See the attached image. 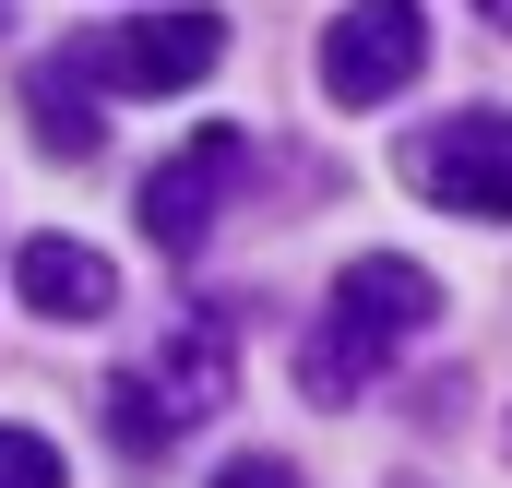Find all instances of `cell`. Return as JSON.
Masks as SVG:
<instances>
[{"instance_id":"3957f363","label":"cell","mask_w":512,"mask_h":488,"mask_svg":"<svg viewBox=\"0 0 512 488\" xmlns=\"http://www.w3.org/2000/svg\"><path fill=\"white\" fill-rule=\"evenodd\" d=\"M429 72V12L417 0H346L322 24V96L334 108H382Z\"/></svg>"},{"instance_id":"30bf717a","label":"cell","mask_w":512,"mask_h":488,"mask_svg":"<svg viewBox=\"0 0 512 488\" xmlns=\"http://www.w3.org/2000/svg\"><path fill=\"white\" fill-rule=\"evenodd\" d=\"M0 488H60V453L36 429H0Z\"/></svg>"},{"instance_id":"8fae6325","label":"cell","mask_w":512,"mask_h":488,"mask_svg":"<svg viewBox=\"0 0 512 488\" xmlns=\"http://www.w3.org/2000/svg\"><path fill=\"white\" fill-rule=\"evenodd\" d=\"M215 488H298V465H274V453H239V465H215Z\"/></svg>"},{"instance_id":"7a4b0ae2","label":"cell","mask_w":512,"mask_h":488,"mask_svg":"<svg viewBox=\"0 0 512 488\" xmlns=\"http://www.w3.org/2000/svg\"><path fill=\"white\" fill-rule=\"evenodd\" d=\"M405 191L465 215V227H512V108H453L405 143Z\"/></svg>"},{"instance_id":"4fadbf2b","label":"cell","mask_w":512,"mask_h":488,"mask_svg":"<svg viewBox=\"0 0 512 488\" xmlns=\"http://www.w3.org/2000/svg\"><path fill=\"white\" fill-rule=\"evenodd\" d=\"M0 24H12V0H0Z\"/></svg>"},{"instance_id":"277c9868","label":"cell","mask_w":512,"mask_h":488,"mask_svg":"<svg viewBox=\"0 0 512 488\" xmlns=\"http://www.w3.org/2000/svg\"><path fill=\"white\" fill-rule=\"evenodd\" d=\"M239 167H251V143H239V131H191L179 155H155V179H143V239L191 262V250L215 239V215H227Z\"/></svg>"},{"instance_id":"ba28073f","label":"cell","mask_w":512,"mask_h":488,"mask_svg":"<svg viewBox=\"0 0 512 488\" xmlns=\"http://www.w3.org/2000/svg\"><path fill=\"white\" fill-rule=\"evenodd\" d=\"M227 381H239V346H227V322H167V346H155V393L179 405V417H215L227 405Z\"/></svg>"},{"instance_id":"5b68a950","label":"cell","mask_w":512,"mask_h":488,"mask_svg":"<svg viewBox=\"0 0 512 488\" xmlns=\"http://www.w3.org/2000/svg\"><path fill=\"white\" fill-rule=\"evenodd\" d=\"M84 60H96V84H120V96H179V84H203V72L227 60V24H215V12H131L108 48L84 36Z\"/></svg>"},{"instance_id":"7c38bea8","label":"cell","mask_w":512,"mask_h":488,"mask_svg":"<svg viewBox=\"0 0 512 488\" xmlns=\"http://www.w3.org/2000/svg\"><path fill=\"white\" fill-rule=\"evenodd\" d=\"M477 12H489V24H512V0H477Z\"/></svg>"},{"instance_id":"9c48e42d","label":"cell","mask_w":512,"mask_h":488,"mask_svg":"<svg viewBox=\"0 0 512 488\" xmlns=\"http://www.w3.org/2000/svg\"><path fill=\"white\" fill-rule=\"evenodd\" d=\"M108 429H120V453H167L191 417L155 393V369H120V381H108Z\"/></svg>"},{"instance_id":"6da1fadb","label":"cell","mask_w":512,"mask_h":488,"mask_svg":"<svg viewBox=\"0 0 512 488\" xmlns=\"http://www.w3.org/2000/svg\"><path fill=\"white\" fill-rule=\"evenodd\" d=\"M429 322H441V274H429V262H405V250L346 262L334 298H322V322L298 334V393H310V405H358Z\"/></svg>"},{"instance_id":"52a82bcc","label":"cell","mask_w":512,"mask_h":488,"mask_svg":"<svg viewBox=\"0 0 512 488\" xmlns=\"http://www.w3.org/2000/svg\"><path fill=\"white\" fill-rule=\"evenodd\" d=\"M84 84H96V60H84V48H60V60H36V72H24V108H36V155H60V167H84V155L108 143V120L84 108Z\"/></svg>"},{"instance_id":"8992f818","label":"cell","mask_w":512,"mask_h":488,"mask_svg":"<svg viewBox=\"0 0 512 488\" xmlns=\"http://www.w3.org/2000/svg\"><path fill=\"white\" fill-rule=\"evenodd\" d=\"M12 298H36L48 322H108L120 274H108V250H84V239H24L12 250Z\"/></svg>"}]
</instances>
